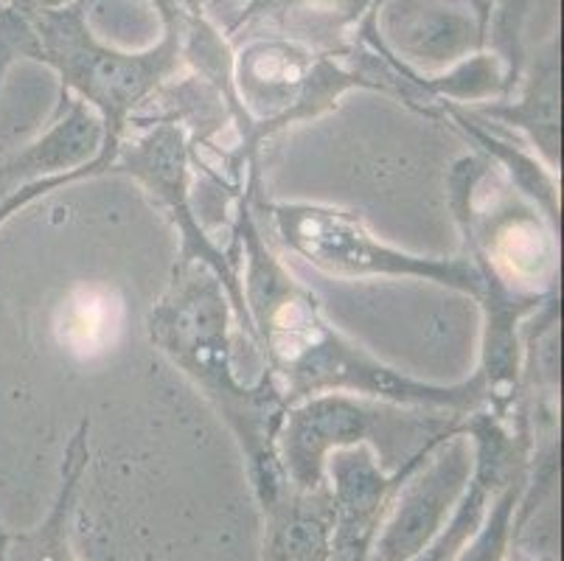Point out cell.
Returning a JSON list of instances; mask_svg holds the SVG:
<instances>
[{
  "instance_id": "6da1fadb",
  "label": "cell",
  "mask_w": 564,
  "mask_h": 561,
  "mask_svg": "<svg viewBox=\"0 0 564 561\" xmlns=\"http://www.w3.org/2000/svg\"><path fill=\"white\" fill-rule=\"evenodd\" d=\"M230 239L250 339L290 404L321 393H351L455 416L484 408L478 374L449 385L410 377L332 326L315 292L267 239L248 192L236 197Z\"/></svg>"
},
{
  "instance_id": "7a4b0ae2",
  "label": "cell",
  "mask_w": 564,
  "mask_h": 561,
  "mask_svg": "<svg viewBox=\"0 0 564 561\" xmlns=\"http://www.w3.org/2000/svg\"><path fill=\"white\" fill-rule=\"evenodd\" d=\"M236 326L223 281L197 261H177L150 312V343L225 421L245 457L259 511H264L290 488L275 446L290 401L267 368L250 385L239 377Z\"/></svg>"
},
{
  "instance_id": "3957f363",
  "label": "cell",
  "mask_w": 564,
  "mask_h": 561,
  "mask_svg": "<svg viewBox=\"0 0 564 561\" xmlns=\"http://www.w3.org/2000/svg\"><path fill=\"white\" fill-rule=\"evenodd\" d=\"M245 188L267 239L321 276L340 278V281H371V278L427 281L478 301L480 272L466 256L435 259V256L408 253L402 247L379 239L360 214L337 205L267 199L261 192L259 166L250 169Z\"/></svg>"
},
{
  "instance_id": "277c9868",
  "label": "cell",
  "mask_w": 564,
  "mask_h": 561,
  "mask_svg": "<svg viewBox=\"0 0 564 561\" xmlns=\"http://www.w3.org/2000/svg\"><path fill=\"white\" fill-rule=\"evenodd\" d=\"M447 203L464 234V256L478 267L480 281L536 301L558 295V228L484 154L453 163Z\"/></svg>"
},
{
  "instance_id": "5b68a950",
  "label": "cell",
  "mask_w": 564,
  "mask_h": 561,
  "mask_svg": "<svg viewBox=\"0 0 564 561\" xmlns=\"http://www.w3.org/2000/svg\"><path fill=\"white\" fill-rule=\"evenodd\" d=\"M85 3L32 14L40 60L63 82V99L82 101L105 127L101 152L116 158V147L132 118L155 101L177 74L183 56V25H166V37L147 51H118L99 43L85 23Z\"/></svg>"
},
{
  "instance_id": "8992f818",
  "label": "cell",
  "mask_w": 564,
  "mask_h": 561,
  "mask_svg": "<svg viewBox=\"0 0 564 561\" xmlns=\"http://www.w3.org/2000/svg\"><path fill=\"white\" fill-rule=\"evenodd\" d=\"M464 416L404 408L351 393H321L292 401L281 421L279 461L286 483L299 492L326 486L332 452L371 446L379 461L408 463L427 446L460 432Z\"/></svg>"
},
{
  "instance_id": "52a82bcc",
  "label": "cell",
  "mask_w": 564,
  "mask_h": 561,
  "mask_svg": "<svg viewBox=\"0 0 564 561\" xmlns=\"http://www.w3.org/2000/svg\"><path fill=\"white\" fill-rule=\"evenodd\" d=\"M192 172L194 161L188 132L177 121H166V118L132 121L118 141L116 158H112V174H127L135 180L143 192L150 194L152 203L169 216V223L174 225L177 239H181L177 261H197L223 281L225 292L234 303L239 332L248 334L250 339L239 265H236V256L208 234L199 214H194Z\"/></svg>"
},
{
  "instance_id": "ba28073f",
  "label": "cell",
  "mask_w": 564,
  "mask_h": 561,
  "mask_svg": "<svg viewBox=\"0 0 564 561\" xmlns=\"http://www.w3.org/2000/svg\"><path fill=\"white\" fill-rule=\"evenodd\" d=\"M471 475L469 441L453 432L441 441L393 497L366 561H410L447 522Z\"/></svg>"
},
{
  "instance_id": "9c48e42d",
  "label": "cell",
  "mask_w": 564,
  "mask_h": 561,
  "mask_svg": "<svg viewBox=\"0 0 564 561\" xmlns=\"http://www.w3.org/2000/svg\"><path fill=\"white\" fill-rule=\"evenodd\" d=\"M517 85L520 90L466 110L484 121H497L506 130L520 132L531 152L547 169L558 172L562 169V62L556 45L536 56Z\"/></svg>"
},
{
  "instance_id": "30bf717a",
  "label": "cell",
  "mask_w": 564,
  "mask_h": 561,
  "mask_svg": "<svg viewBox=\"0 0 564 561\" xmlns=\"http://www.w3.org/2000/svg\"><path fill=\"white\" fill-rule=\"evenodd\" d=\"M105 127L82 101H59L54 121L20 152L0 158V199L45 177L79 172L99 161Z\"/></svg>"
},
{
  "instance_id": "8fae6325",
  "label": "cell",
  "mask_w": 564,
  "mask_h": 561,
  "mask_svg": "<svg viewBox=\"0 0 564 561\" xmlns=\"http://www.w3.org/2000/svg\"><path fill=\"white\" fill-rule=\"evenodd\" d=\"M379 45L393 60L402 62L404 68L422 74V68H444L458 62L471 45H484V34L471 23V18L460 14V9L441 7V3H408L388 14V43L382 40Z\"/></svg>"
},
{
  "instance_id": "7c38bea8",
  "label": "cell",
  "mask_w": 564,
  "mask_h": 561,
  "mask_svg": "<svg viewBox=\"0 0 564 561\" xmlns=\"http://www.w3.org/2000/svg\"><path fill=\"white\" fill-rule=\"evenodd\" d=\"M90 466V421H82L68 439L59 463V486L48 514L34 528L7 531L3 561H79L74 550V517L82 481Z\"/></svg>"
},
{
  "instance_id": "4fadbf2b",
  "label": "cell",
  "mask_w": 564,
  "mask_h": 561,
  "mask_svg": "<svg viewBox=\"0 0 564 561\" xmlns=\"http://www.w3.org/2000/svg\"><path fill=\"white\" fill-rule=\"evenodd\" d=\"M261 561H332L335 503L329 486L315 492L286 488L284 497L261 511Z\"/></svg>"
},
{
  "instance_id": "5bb4252c",
  "label": "cell",
  "mask_w": 564,
  "mask_h": 561,
  "mask_svg": "<svg viewBox=\"0 0 564 561\" xmlns=\"http://www.w3.org/2000/svg\"><path fill=\"white\" fill-rule=\"evenodd\" d=\"M441 121H447L449 127H455V130L466 138V141L480 147L486 161L495 169H500L506 183H509L517 194H522L533 208H540L542 214L551 219V225L558 228V223H562L558 172L547 169L528 147H520V143H514L506 136H497L484 118L471 116L466 107L441 105Z\"/></svg>"
},
{
  "instance_id": "9a60e30c",
  "label": "cell",
  "mask_w": 564,
  "mask_h": 561,
  "mask_svg": "<svg viewBox=\"0 0 564 561\" xmlns=\"http://www.w3.org/2000/svg\"><path fill=\"white\" fill-rule=\"evenodd\" d=\"M20 60H40L37 31L29 14L9 7H0V87L7 79L9 68Z\"/></svg>"
},
{
  "instance_id": "2e32d148",
  "label": "cell",
  "mask_w": 564,
  "mask_h": 561,
  "mask_svg": "<svg viewBox=\"0 0 564 561\" xmlns=\"http://www.w3.org/2000/svg\"><path fill=\"white\" fill-rule=\"evenodd\" d=\"M107 172H112V154L101 152L99 161L90 163L87 169H79V172L59 174V177H45L32 185H23V188H18V192L7 194V197L0 199V228H3L14 214H20V211L29 208V205L37 203V199L48 197V194L59 192V188H65V185L70 183H82V180L99 177V174H107Z\"/></svg>"
},
{
  "instance_id": "e0dca14e",
  "label": "cell",
  "mask_w": 564,
  "mask_h": 561,
  "mask_svg": "<svg viewBox=\"0 0 564 561\" xmlns=\"http://www.w3.org/2000/svg\"><path fill=\"white\" fill-rule=\"evenodd\" d=\"M3 539H7V528L0 525V561H3Z\"/></svg>"
},
{
  "instance_id": "ac0fdd59",
  "label": "cell",
  "mask_w": 564,
  "mask_h": 561,
  "mask_svg": "<svg viewBox=\"0 0 564 561\" xmlns=\"http://www.w3.org/2000/svg\"><path fill=\"white\" fill-rule=\"evenodd\" d=\"M0 7H9V0H0Z\"/></svg>"
},
{
  "instance_id": "d6986e66",
  "label": "cell",
  "mask_w": 564,
  "mask_h": 561,
  "mask_svg": "<svg viewBox=\"0 0 564 561\" xmlns=\"http://www.w3.org/2000/svg\"><path fill=\"white\" fill-rule=\"evenodd\" d=\"M511 561H514V559H511ZM533 561H556V559H533Z\"/></svg>"
}]
</instances>
